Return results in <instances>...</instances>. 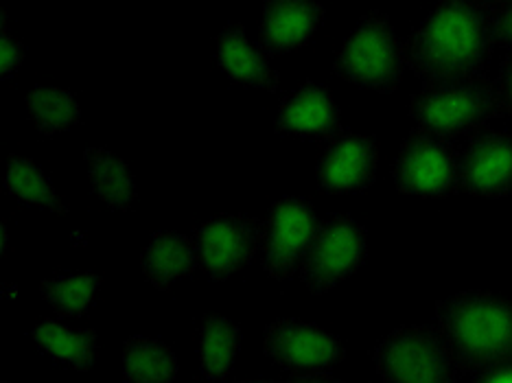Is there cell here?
Masks as SVG:
<instances>
[{
	"instance_id": "7a4b0ae2",
	"label": "cell",
	"mask_w": 512,
	"mask_h": 383,
	"mask_svg": "<svg viewBox=\"0 0 512 383\" xmlns=\"http://www.w3.org/2000/svg\"><path fill=\"white\" fill-rule=\"evenodd\" d=\"M436 320L456 351L464 377L512 357V300L491 292H460L436 305Z\"/></svg>"
},
{
	"instance_id": "44dd1931",
	"label": "cell",
	"mask_w": 512,
	"mask_h": 383,
	"mask_svg": "<svg viewBox=\"0 0 512 383\" xmlns=\"http://www.w3.org/2000/svg\"><path fill=\"white\" fill-rule=\"evenodd\" d=\"M99 287V274H57L44 278L40 283V294L57 316L79 318L86 316L92 303H95Z\"/></svg>"
},
{
	"instance_id": "7402d4cb",
	"label": "cell",
	"mask_w": 512,
	"mask_h": 383,
	"mask_svg": "<svg viewBox=\"0 0 512 383\" xmlns=\"http://www.w3.org/2000/svg\"><path fill=\"white\" fill-rule=\"evenodd\" d=\"M5 191L18 197V200L27 206H40L46 208V211L60 215L68 213V206L60 200V195L55 193L51 182L46 180L44 171L27 158L9 156Z\"/></svg>"
},
{
	"instance_id": "7c38bea8",
	"label": "cell",
	"mask_w": 512,
	"mask_h": 383,
	"mask_svg": "<svg viewBox=\"0 0 512 383\" xmlns=\"http://www.w3.org/2000/svg\"><path fill=\"white\" fill-rule=\"evenodd\" d=\"M462 191L499 200L512 193V132H480L471 136L460 160Z\"/></svg>"
},
{
	"instance_id": "484cf974",
	"label": "cell",
	"mask_w": 512,
	"mask_h": 383,
	"mask_svg": "<svg viewBox=\"0 0 512 383\" xmlns=\"http://www.w3.org/2000/svg\"><path fill=\"white\" fill-rule=\"evenodd\" d=\"M475 383H512V357L502 362L475 368L467 375Z\"/></svg>"
},
{
	"instance_id": "f1b7e54d",
	"label": "cell",
	"mask_w": 512,
	"mask_h": 383,
	"mask_svg": "<svg viewBox=\"0 0 512 383\" xmlns=\"http://www.w3.org/2000/svg\"><path fill=\"white\" fill-rule=\"evenodd\" d=\"M7 250V230H5V224H3V252Z\"/></svg>"
},
{
	"instance_id": "e0dca14e",
	"label": "cell",
	"mask_w": 512,
	"mask_h": 383,
	"mask_svg": "<svg viewBox=\"0 0 512 383\" xmlns=\"http://www.w3.org/2000/svg\"><path fill=\"white\" fill-rule=\"evenodd\" d=\"M88 178L101 202L114 211L130 213L136 202V184L130 167L103 147H90L84 152Z\"/></svg>"
},
{
	"instance_id": "4fadbf2b",
	"label": "cell",
	"mask_w": 512,
	"mask_h": 383,
	"mask_svg": "<svg viewBox=\"0 0 512 383\" xmlns=\"http://www.w3.org/2000/svg\"><path fill=\"white\" fill-rule=\"evenodd\" d=\"M274 132L313 143L331 141L342 134V114L329 88L316 81H305L289 92L278 108Z\"/></svg>"
},
{
	"instance_id": "52a82bcc",
	"label": "cell",
	"mask_w": 512,
	"mask_h": 383,
	"mask_svg": "<svg viewBox=\"0 0 512 383\" xmlns=\"http://www.w3.org/2000/svg\"><path fill=\"white\" fill-rule=\"evenodd\" d=\"M366 228L348 215H331L318 224L298 276L313 296H324L366 263Z\"/></svg>"
},
{
	"instance_id": "8992f818",
	"label": "cell",
	"mask_w": 512,
	"mask_h": 383,
	"mask_svg": "<svg viewBox=\"0 0 512 383\" xmlns=\"http://www.w3.org/2000/svg\"><path fill=\"white\" fill-rule=\"evenodd\" d=\"M462 149L436 134L414 130L405 138L394 160L392 180L403 195L416 197H451L462 191L460 176Z\"/></svg>"
},
{
	"instance_id": "d6986e66",
	"label": "cell",
	"mask_w": 512,
	"mask_h": 383,
	"mask_svg": "<svg viewBox=\"0 0 512 383\" xmlns=\"http://www.w3.org/2000/svg\"><path fill=\"white\" fill-rule=\"evenodd\" d=\"M178 375V359L171 346L160 340L134 338L123 344V379L132 383H162Z\"/></svg>"
},
{
	"instance_id": "ba28073f",
	"label": "cell",
	"mask_w": 512,
	"mask_h": 383,
	"mask_svg": "<svg viewBox=\"0 0 512 383\" xmlns=\"http://www.w3.org/2000/svg\"><path fill=\"white\" fill-rule=\"evenodd\" d=\"M265 241V224L250 215H219L193 230L200 268L215 283L250 265Z\"/></svg>"
},
{
	"instance_id": "9c48e42d",
	"label": "cell",
	"mask_w": 512,
	"mask_h": 383,
	"mask_svg": "<svg viewBox=\"0 0 512 383\" xmlns=\"http://www.w3.org/2000/svg\"><path fill=\"white\" fill-rule=\"evenodd\" d=\"M263 351L276 366L287 370V377L329 373L346 357V348L335 335L292 318L267 324Z\"/></svg>"
},
{
	"instance_id": "603a6c76",
	"label": "cell",
	"mask_w": 512,
	"mask_h": 383,
	"mask_svg": "<svg viewBox=\"0 0 512 383\" xmlns=\"http://www.w3.org/2000/svg\"><path fill=\"white\" fill-rule=\"evenodd\" d=\"M27 110L36 130L44 136H55L81 119V108L77 99L62 88H38L27 95Z\"/></svg>"
},
{
	"instance_id": "8fae6325",
	"label": "cell",
	"mask_w": 512,
	"mask_h": 383,
	"mask_svg": "<svg viewBox=\"0 0 512 383\" xmlns=\"http://www.w3.org/2000/svg\"><path fill=\"white\" fill-rule=\"evenodd\" d=\"M377 136L342 132L331 138L316 165L318 187L331 195L362 193L377 180Z\"/></svg>"
},
{
	"instance_id": "5b68a950",
	"label": "cell",
	"mask_w": 512,
	"mask_h": 383,
	"mask_svg": "<svg viewBox=\"0 0 512 383\" xmlns=\"http://www.w3.org/2000/svg\"><path fill=\"white\" fill-rule=\"evenodd\" d=\"M405 71V44L394 33L390 18L372 9L342 44L333 62V75L348 84L390 95Z\"/></svg>"
},
{
	"instance_id": "277c9868",
	"label": "cell",
	"mask_w": 512,
	"mask_h": 383,
	"mask_svg": "<svg viewBox=\"0 0 512 383\" xmlns=\"http://www.w3.org/2000/svg\"><path fill=\"white\" fill-rule=\"evenodd\" d=\"M375 366L392 383H453L464 377L460 359L440 327H399L375 348Z\"/></svg>"
},
{
	"instance_id": "2e32d148",
	"label": "cell",
	"mask_w": 512,
	"mask_h": 383,
	"mask_svg": "<svg viewBox=\"0 0 512 383\" xmlns=\"http://www.w3.org/2000/svg\"><path fill=\"white\" fill-rule=\"evenodd\" d=\"M200 259L193 237L178 235V232H156L141 257V268L147 281L160 292H167L173 281L191 276Z\"/></svg>"
},
{
	"instance_id": "83f0119b",
	"label": "cell",
	"mask_w": 512,
	"mask_h": 383,
	"mask_svg": "<svg viewBox=\"0 0 512 383\" xmlns=\"http://www.w3.org/2000/svg\"><path fill=\"white\" fill-rule=\"evenodd\" d=\"M482 3H486L488 7H493L495 11L497 9H502L504 5H508V3H512V0H482Z\"/></svg>"
},
{
	"instance_id": "3957f363",
	"label": "cell",
	"mask_w": 512,
	"mask_h": 383,
	"mask_svg": "<svg viewBox=\"0 0 512 383\" xmlns=\"http://www.w3.org/2000/svg\"><path fill=\"white\" fill-rule=\"evenodd\" d=\"M410 116L416 130L449 138V141L471 138L488 130L495 119H502L495 79L484 73L429 81L412 97Z\"/></svg>"
},
{
	"instance_id": "9a60e30c",
	"label": "cell",
	"mask_w": 512,
	"mask_h": 383,
	"mask_svg": "<svg viewBox=\"0 0 512 383\" xmlns=\"http://www.w3.org/2000/svg\"><path fill=\"white\" fill-rule=\"evenodd\" d=\"M215 62L224 75L246 88H261L267 92L278 90V77L267 64V55L248 42L243 25L226 27L215 42Z\"/></svg>"
},
{
	"instance_id": "cb8c5ba5",
	"label": "cell",
	"mask_w": 512,
	"mask_h": 383,
	"mask_svg": "<svg viewBox=\"0 0 512 383\" xmlns=\"http://www.w3.org/2000/svg\"><path fill=\"white\" fill-rule=\"evenodd\" d=\"M25 57H27V46L9 36L7 25H5V11H3V27H0V77L3 79L14 77L18 66L25 62Z\"/></svg>"
},
{
	"instance_id": "6da1fadb",
	"label": "cell",
	"mask_w": 512,
	"mask_h": 383,
	"mask_svg": "<svg viewBox=\"0 0 512 383\" xmlns=\"http://www.w3.org/2000/svg\"><path fill=\"white\" fill-rule=\"evenodd\" d=\"M495 9L482 0H442L405 44V64L429 81L484 75L495 53Z\"/></svg>"
},
{
	"instance_id": "d4e9b609",
	"label": "cell",
	"mask_w": 512,
	"mask_h": 383,
	"mask_svg": "<svg viewBox=\"0 0 512 383\" xmlns=\"http://www.w3.org/2000/svg\"><path fill=\"white\" fill-rule=\"evenodd\" d=\"M495 84L499 95V114H502V119H512V53H508L499 66Z\"/></svg>"
},
{
	"instance_id": "ffe728a7",
	"label": "cell",
	"mask_w": 512,
	"mask_h": 383,
	"mask_svg": "<svg viewBox=\"0 0 512 383\" xmlns=\"http://www.w3.org/2000/svg\"><path fill=\"white\" fill-rule=\"evenodd\" d=\"M241 348V329L221 316H206L200 324V366L206 379L226 381Z\"/></svg>"
},
{
	"instance_id": "4316f807",
	"label": "cell",
	"mask_w": 512,
	"mask_h": 383,
	"mask_svg": "<svg viewBox=\"0 0 512 383\" xmlns=\"http://www.w3.org/2000/svg\"><path fill=\"white\" fill-rule=\"evenodd\" d=\"M495 36L497 46H502L506 53H512V3L495 11Z\"/></svg>"
},
{
	"instance_id": "5bb4252c",
	"label": "cell",
	"mask_w": 512,
	"mask_h": 383,
	"mask_svg": "<svg viewBox=\"0 0 512 383\" xmlns=\"http://www.w3.org/2000/svg\"><path fill=\"white\" fill-rule=\"evenodd\" d=\"M327 11L318 0H265L259 29V49L278 57L302 49L324 25Z\"/></svg>"
},
{
	"instance_id": "30bf717a",
	"label": "cell",
	"mask_w": 512,
	"mask_h": 383,
	"mask_svg": "<svg viewBox=\"0 0 512 383\" xmlns=\"http://www.w3.org/2000/svg\"><path fill=\"white\" fill-rule=\"evenodd\" d=\"M265 226L263 270L274 281H287L298 272L309 243L316 235V211L302 197L289 195L270 208Z\"/></svg>"
},
{
	"instance_id": "ac0fdd59",
	"label": "cell",
	"mask_w": 512,
	"mask_h": 383,
	"mask_svg": "<svg viewBox=\"0 0 512 383\" xmlns=\"http://www.w3.org/2000/svg\"><path fill=\"white\" fill-rule=\"evenodd\" d=\"M31 338L36 340L40 351L53 357L55 362H60L68 368L86 373L92 368L97 357V333L92 329H66L55 320H44L33 329Z\"/></svg>"
}]
</instances>
